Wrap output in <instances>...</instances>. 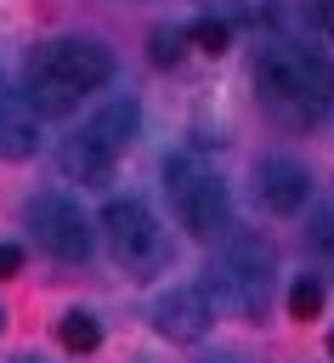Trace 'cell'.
<instances>
[{
    "mask_svg": "<svg viewBox=\"0 0 334 363\" xmlns=\"http://www.w3.org/2000/svg\"><path fill=\"white\" fill-rule=\"evenodd\" d=\"M328 352H334V335H328Z\"/></svg>",
    "mask_w": 334,
    "mask_h": 363,
    "instance_id": "obj_19",
    "label": "cell"
},
{
    "mask_svg": "<svg viewBox=\"0 0 334 363\" xmlns=\"http://www.w3.org/2000/svg\"><path fill=\"white\" fill-rule=\"evenodd\" d=\"M164 187H170V204L181 216V227L192 238H221L232 227V204H226V187L192 159V153H170L164 159Z\"/></svg>",
    "mask_w": 334,
    "mask_h": 363,
    "instance_id": "obj_3",
    "label": "cell"
},
{
    "mask_svg": "<svg viewBox=\"0 0 334 363\" xmlns=\"http://www.w3.org/2000/svg\"><path fill=\"white\" fill-rule=\"evenodd\" d=\"M323 312V284L317 278H294V289H289V318H317Z\"/></svg>",
    "mask_w": 334,
    "mask_h": 363,
    "instance_id": "obj_14",
    "label": "cell"
},
{
    "mask_svg": "<svg viewBox=\"0 0 334 363\" xmlns=\"http://www.w3.org/2000/svg\"><path fill=\"white\" fill-rule=\"evenodd\" d=\"M28 227L57 261H91V250H96L85 210L74 199H62V193H34L28 199Z\"/></svg>",
    "mask_w": 334,
    "mask_h": 363,
    "instance_id": "obj_6",
    "label": "cell"
},
{
    "mask_svg": "<svg viewBox=\"0 0 334 363\" xmlns=\"http://www.w3.org/2000/svg\"><path fill=\"white\" fill-rule=\"evenodd\" d=\"M255 91L283 125H317L334 108V68H328V57H317L306 45L272 40L255 62Z\"/></svg>",
    "mask_w": 334,
    "mask_h": 363,
    "instance_id": "obj_1",
    "label": "cell"
},
{
    "mask_svg": "<svg viewBox=\"0 0 334 363\" xmlns=\"http://www.w3.org/2000/svg\"><path fill=\"white\" fill-rule=\"evenodd\" d=\"M311 244L334 255V210H323V216H317V227H311Z\"/></svg>",
    "mask_w": 334,
    "mask_h": 363,
    "instance_id": "obj_16",
    "label": "cell"
},
{
    "mask_svg": "<svg viewBox=\"0 0 334 363\" xmlns=\"http://www.w3.org/2000/svg\"><path fill=\"white\" fill-rule=\"evenodd\" d=\"M57 335H62V346H68V352H96V346H102V323H96L91 312H79V306L62 318V329H57Z\"/></svg>",
    "mask_w": 334,
    "mask_h": 363,
    "instance_id": "obj_12",
    "label": "cell"
},
{
    "mask_svg": "<svg viewBox=\"0 0 334 363\" xmlns=\"http://www.w3.org/2000/svg\"><path fill=\"white\" fill-rule=\"evenodd\" d=\"M40 153V113L28 108V96L0 91V159H28Z\"/></svg>",
    "mask_w": 334,
    "mask_h": 363,
    "instance_id": "obj_9",
    "label": "cell"
},
{
    "mask_svg": "<svg viewBox=\"0 0 334 363\" xmlns=\"http://www.w3.org/2000/svg\"><path fill=\"white\" fill-rule=\"evenodd\" d=\"M187 40H192L198 51H209V57H215V51H226V45H232V23H221V17H198V23L187 28Z\"/></svg>",
    "mask_w": 334,
    "mask_h": 363,
    "instance_id": "obj_13",
    "label": "cell"
},
{
    "mask_svg": "<svg viewBox=\"0 0 334 363\" xmlns=\"http://www.w3.org/2000/svg\"><path fill=\"white\" fill-rule=\"evenodd\" d=\"M187 28H153V62H181Z\"/></svg>",
    "mask_w": 334,
    "mask_h": 363,
    "instance_id": "obj_15",
    "label": "cell"
},
{
    "mask_svg": "<svg viewBox=\"0 0 334 363\" xmlns=\"http://www.w3.org/2000/svg\"><path fill=\"white\" fill-rule=\"evenodd\" d=\"M17 267H23V250L17 244H0V278H11Z\"/></svg>",
    "mask_w": 334,
    "mask_h": 363,
    "instance_id": "obj_18",
    "label": "cell"
},
{
    "mask_svg": "<svg viewBox=\"0 0 334 363\" xmlns=\"http://www.w3.org/2000/svg\"><path fill=\"white\" fill-rule=\"evenodd\" d=\"M102 227H108V244H113L125 272H159L164 267V227L153 221V210L142 199H108Z\"/></svg>",
    "mask_w": 334,
    "mask_h": 363,
    "instance_id": "obj_5",
    "label": "cell"
},
{
    "mask_svg": "<svg viewBox=\"0 0 334 363\" xmlns=\"http://www.w3.org/2000/svg\"><path fill=\"white\" fill-rule=\"evenodd\" d=\"M113 159H119V153H108V147H102V142H96L91 130L68 136V142H62V153H57L62 176H68V182H91V187L113 176Z\"/></svg>",
    "mask_w": 334,
    "mask_h": 363,
    "instance_id": "obj_10",
    "label": "cell"
},
{
    "mask_svg": "<svg viewBox=\"0 0 334 363\" xmlns=\"http://www.w3.org/2000/svg\"><path fill=\"white\" fill-rule=\"evenodd\" d=\"M0 323H6V312H0Z\"/></svg>",
    "mask_w": 334,
    "mask_h": 363,
    "instance_id": "obj_20",
    "label": "cell"
},
{
    "mask_svg": "<svg viewBox=\"0 0 334 363\" xmlns=\"http://www.w3.org/2000/svg\"><path fill=\"white\" fill-rule=\"evenodd\" d=\"M113 79V51L96 40H45L28 51V108L34 113H74L85 91Z\"/></svg>",
    "mask_w": 334,
    "mask_h": 363,
    "instance_id": "obj_2",
    "label": "cell"
},
{
    "mask_svg": "<svg viewBox=\"0 0 334 363\" xmlns=\"http://www.w3.org/2000/svg\"><path fill=\"white\" fill-rule=\"evenodd\" d=\"M266 289H272V255H266L255 238H232V250L209 267V295H215V306H226V312H238V318H260Z\"/></svg>",
    "mask_w": 334,
    "mask_h": 363,
    "instance_id": "obj_4",
    "label": "cell"
},
{
    "mask_svg": "<svg viewBox=\"0 0 334 363\" xmlns=\"http://www.w3.org/2000/svg\"><path fill=\"white\" fill-rule=\"evenodd\" d=\"M85 130H91L108 153H119V147H130V142H136V130H142V108H136L130 96H113V102H108Z\"/></svg>",
    "mask_w": 334,
    "mask_h": 363,
    "instance_id": "obj_11",
    "label": "cell"
},
{
    "mask_svg": "<svg viewBox=\"0 0 334 363\" xmlns=\"http://www.w3.org/2000/svg\"><path fill=\"white\" fill-rule=\"evenodd\" d=\"M306 193H311L306 164H294V159H260V164H255V199H260L272 216H294V210L306 204Z\"/></svg>",
    "mask_w": 334,
    "mask_h": 363,
    "instance_id": "obj_8",
    "label": "cell"
},
{
    "mask_svg": "<svg viewBox=\"0 0 334 363\" xmlns=\"http://www.w3.org/2000/svg\"><path fill=\"white\" fill-rule=\"evenodd\" d=\"M209 318H215V306H209V295L192 289V284H170V289L153 301V329H159L164 340H198V335L209 329Z\"/></svg>",
    "mask_w": 334,
    "mask_h": 363,
    "instance_id": "obj_7",
    "label": "cell"
},
{
    "mask_svg": "<svg viewBox=\"0 0 334 363\" xmlns=\"http://www.w3.org/2000/svg\"><path fill=\"white\" fill-rule=\"evenodd\" d=\"M306 17H311L323 34H334V0H306Z\"/></svg>",
    "mask_w": 334,
    "mask_h": 363,
    "instance_id": "obj_17",
    "label": "cell"
}]
</instances>
